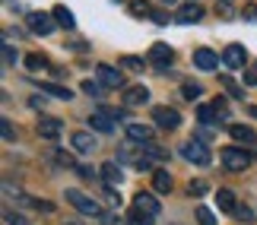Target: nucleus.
<instances>
[{"instance_id":"nucleus-1","label":"nucleus","mask_w":257,"mask_h":225,"mask_svg":"<svg viewBox=\"0 0 257 225\" xmlns=\"http://www.w3.org/2000/svg\"><path fill=\"white\" fill-rule=\"evenodd\" d=\"M67 203L76 209V212H83V216H92V219H102L105 212H102V206L92 200V197H86V193H80V190H67Z\"/></svg>"},{"instance_id":"nucleus-2","label":"nucleus","mask_w":257,"mask_h":225,"mask_svg":"<svg viewBox=\"0 0 257 225\" xmlns=\"http://www.w3.org/2000/svg\"><path fill=\"white\" fill-rule=\"evenodd\" d=\"M219 159H222V165L229 171H244L251 165V159H248V152L244 149H235V146H225V149H219Z\"/></svg>"},{"instance_id":"nucleus-3","label":"nucleus","mask_w":257,"mask_h":225,"mask_svg":"<svg viewBox=\"0 0 257 225\" xmlns=\"http://www.w3.org/2000/svg\"><path fill=\"white\" fill-rule=\"evenodd\" d=\"M181 155L187 162H194V165H210L213 159H210V149H206V143H200V140H191V143H184L181 146Z\"/></svg>"},{"instance_id":"nucleus-4","label":"nucleus","mask_w":257,"mask_h":225,"mask_svg":"<svg viewBox=\"0 0 257 225\" xmlns=\"http://www.w3.org/2000/svg\"><path fill=\"white\" fill-rule=\"evenodd\" d=\"M121 114V111H111V108H102V111H92L89 114V127L98 133H111L114 130V117Z\"/></svg>"},{"instance_id":"nucleus-5","label":"nucleus","mask_w":257,"mask_h":225,"mask_svg":"<svg viewBox=\"0 0 257 225\" xmlns=\"http://www.w3.org/2000/svg\"><path fill=\"white\" fill-rule=\"evenodd\" d=\"M95 80L102 83L105 89H117V86H124L121 70H117V67H111V64H98V67H95Z\"/></svg>"},{"instance_id":"nucleus-6","label":"nucleus","mask_w":257,"mask_h":225,"mask_svg":"<svg viewBox=\"0 0 257 225\" xmlns=\"http://www.w3.org/2000/svg\"><path fill=\"white\" fill-rule=\"evenodd\" d=\"M153 121L159 127H165V130H175V127L181 124V114L175 108H169V105H159V108H153Z\"/></svg>"},{"instance_id":"nucleus-7","label":"nucleus","mask_w":257,"mask_h":225,"mask_svg":"<svg viewBox=\"0 0 257 225\" xmlns=\"http://www.w3.org/2000/svg\"><path fill=\"white\" fill-rule=\"evenodd\" d=\"M222 64L229 67V70H238V67L251 64V61H248V51H244L241 45H229V48L222 51Z\"/></svg>"},{"instance_id":"nucleus-8","label":"nucleus","mask_w":257,"mask_h":225,"mask_svg":"<svg viewBox=\"0 0 257 225\" xmlns=\"http://www.w3.org/2000/svg\"><path fill=\"white\" fill-rule=\"evenodd\" d=\"M26 23H29V29H32L35 35H51V32H54V23H57V19L45 16V13H29V16H26Z\"/></svg>"},{"instance_id":"nucleus-9","label":"nucleus","mask_w":257,"mask_h":225,"mask_svg":"<svg viewBox=\"0 0 257 225\" xmlns=\"http://www.w3.org/2000/svg\"><path fill=\"white\" fill-rule=\"evenodd\" d=\"M219 61H222V57L216 51H210V48H197V51H194V67H197V70H216Z\"/></svg>"},{"instance_id":"nucleus-10","label":"nucleus","mask_w":257,"mask_h":225,"mask_svg":"<svg viewBox=\"0 0 257 225\" xmlns=\"http://www.w3.org/2000/svg\"><path fill=\"white\" fill-rule=\"evenodd\" d=\"M150 61L156 64V67H172V61H175V51L165 42H156L153 48H150Z\"/></svg>"},{"instance_id":"nucleus-11","label":"nucleus","mask_w":257,"mask_h":225,"mask_svg":"<svg viewBox=\"0 0 257 225\" xmlns=\"http://www.w3.org/2000/svg\"><path fill=\"white\" fill-rule=\"evenodd\" d=\"M134 206L140 209V212H146V216H153V219H156V216L162 212V209H159V200H156L153 193H143V190H140V193L134 197Z\"/></svg>"},{"instance_id":"nucleus-12","label":"nucleus","mask_w":257,"mask_h":225,"mask_svg":"<svg viewBox=\"0 0 257 225\" xmlns=\"http://www.w3.org/2000/svg\"><path fill=\"white\" fill-rule=\"evenodd\" d=\"M175 19H178V23H181V26L200 23V19H203V7H200V4H184V7H181V10H178V13H175Z\"/></svg>"},{"instance_id":"nucleus-13","label":"nucleus","mask_w":257,"mask_h":225,"mask_svg":"<svg viewBox=\"0 0 257 225\" xmlns=\"http://www.w3.org/2000/svg\"><path fill=\"white\" fill-rule=\"evenodd\" d=\"M64 130V124L57 121V117H42L38 121V136H45V140H57Z\"/></svg>"},{"instance_id":"nucleus-14","label":"nucleus","mask_w":257,"mask_h":225,"mask_svg":"<svg viewBox=\"0 0 257 225\" xmlns=\"http://www.w3.org/2000/svg\"><path fill=\"white\" fill-rule=\"evenodd\" d=\"M121 99H124V105H146L150 102V89L146 86H127Z\"/></svg>"},{"instance_id":"nucleus-15","label":"nucleus","mask_w":257,"mask_h":225,"mask_svg":"<svg viewBox=\"0 0 257 225\" xmlns=\"http://www.w3.org/2000/svg\"><path fill=\"white\" fill-rule=\"evenodd\" d=\"M102 181H105V187H117V184L124 181L121 165H117V162H105L102 165Z\"/></svg>"},{"instance_id":"nucleus-16","label":"nucleus","mask_w":257,"mask_h":225,"mask_svg":"<svg viewBox=\"0 0 257 225\" xmlns=\"http://www.w3.org/2000/svg\"><path fill=\"white\" fill-rule=\"evenodd\" d=\"M127 136L143 146V143H153L156 133H153V127H146V124H127Z\"/></svg>"},{"instance_id":"nucleus-17","label":"nucleus","mask_w":257,"mask_h":225,"mask_svg":"<svg viewBox=\"0 0 257 225\" xmlns=\"http://www.w3.org/2000/svg\"><path fill=\"white\" fill-rule=\"evenodd\" d=\"M216 203H219L222 212H229V216H235V209H238V203H235V193L232 190H216Z\"/></svg>"},{"instance_id":"nucleus-18","label":"nucleus","mask_w":257,"mask_h":225,"mask_svg":"<svg viewBox=\"0 0 257 225\" xmlns=\"http://www.w3.org/2000/svg\"><path fill=\"white\" fill-rule=\"evenodd\" d=\"M153 190H156V193H169V190H172V174L165 171V168L153 171Z\"/></svg>"},{"instance_id":"nucleus-19","label":"nucleus","mask_w":257,"mask_h":225,"mask_svg":"<svg viewBox=\"0 0 257 225\" xmlns=\"http://www.w3.org/2000/svg\"><path fill=\"white\" fill-rule=\"evenodd\" d=\"M70 143H73V149H76V152H92V146H95V140H92V136H89L86 130L73 133V136H70Z\"/></svg>"},{"instance_id":"nucleus-20","label":"nucleus","mask_w":257,"mask_h":225,"mask_svg":"<svg viewBox=\"0 0 257 225\" xmlns=\"http://www.w3.org/2000/svg\"><path fill=\"white\" fill-rule=\"evenodd\" d=\"M54 19H57V26H64V29H73V26H76L73 13H70V10H67L64 4H57V7H54Z\"/></svg>"},{"instance_id":"nucleus-21","label":"nucleus","mask_w":257,"mask_h":225,"mask_svg":"<svg viewBox=\"0 0 257 225\" xmlns=\"http://www.w3.org/2000/svg\"><path fill=\"white\" fill-rule=\"evenodd\" d=\"M229 133H232L238 143H254V140H257L254 130H251V127H244V124H232V127H229Z\"/></svg>"},{"instance_id":"nucleus-22","label":"nucleus","mask_w":257,"mask_h":225,"mask_svg":"<svg viewBox=\"0 0 257 225\" xmlns=\"http://www.w3.org/2000/svg\"><path fill=\"white\" fill-rule=\"evenodd\" d=\"M42 89H45L48 95H54V99H64V102H70V99H73V92H70V89H64V86H54V83H45Z\"/></svg>"},{"instance_id":"nucleus-23","label":"nucleus","mask_w":257,"mask_h":225,"mask_svg":"<svg viewBox=\"0 0 257 225\" xmlns=\"http://www.w3.org/2000/svg\"><path fill=\"white\" fill-rule=\"evenodd\" d=\"M197 117H200L203 124H213V121H219V114H216V108H213V105H200V108H197Z\"/></svg>"},{"instance_id":"nucleus-24","label":"nucleus","mask_w":257,"mask_h":225,"mask_svg":"<svg viewBox=\"0 0 257 225\" xmlns=\"http://www.w3.org/2000/svg\"><path fill=\"white\" fill-rule=\"evenodd\" d=\"M26 67H29V70H45V67H48V57L45 54H29L26 57Z\"/></svg>"},{"instance_id":"nucleus-25","label":"nucleus","mask_w":257,"mask_h":225,"mask_svg":"<svg viewBox=\"0 0 257 225\" xmlns=\"http://www.w3.org/2000/svg\"><path fill=\"white\" fill-rule=\"evenodd\" d=\"M127 222L131 225H153V216H146V212H140V209H131V216H127Z\"/></svg>"},{"instance_id":"nucleus-26","label":"nucleus","mask_w":257,"mask_h":225,"mask_svg":"<svg viewBox=\"0 0 257 225\" xmlns=\"http://www.w3.org/2000/svg\"><path fill=\"white\" fill-rule=\"evenodd\" d=\"M200 83H181V95L184 99H200Z\"/></svg>"},{"instance_id":"nucleus-27","label":"nucleus","mask_w":257,"mask_h":225,"mask_svg":"<svg viewBox=\"0 0 257 225\" xmlns=\"http://www.w3.org/2000/svg\"><path fill=\"white\" fill-rule=\"evenodd\" d=\"M83 92H86V95H95V99H102V95H105V86H102V83L86 80V83H83Z\"/></svg>"},{"instance_id":"nucleus-28","label":"nucleus","mask_w":257,"mask_h":225,"mask_svg":"<svg viewBox=\"0 0 257 225\" xmlns=\"http://www.w3.org/2000/svg\"><path fill=\"white\" fill-rule=\"evenodd\" d=\"M222 86H225V92H229L232 99H241V95H244V92L238 89V83L232 80V76H222Z\"/></svg>"},{"instance_id":"nucleus-29","label":"nucleus","mask_w":257,"mask_h":225,"mask_svg":"<svg viewBox=\"0 0 257 225\" xmlns=\"http://www.w3.org/2000/svg\"><path fill=\"white\" fill-rule=\"evenodd\" d=\"M244 86H257V61L244 67Z\"/></svg>"},{"instance_id":"nucleus-30","label":"nucleus","mask_w":257,"mask_h":225,"mask_svg":"<svg viewBox=\"0 0 257 225\" xmlns=\"http://www.w3.org/2000/svg\"><path fill=\"white\" fill-rule=\"evenodd\" d=\"M131 10H134V16H153V7H150V4H143V0H134Z\"/></svg>"},{"instance_id":"nucleus-31","label":"nucleus","mask_w":257,"mask_h":225,"mask_svg":"<svg viewBox=\"0 0 257 225\" xmlns=\"http://www.w3.org/2000/svg\"><path fill=\"white\" fill-rule=\"evenodd\" d=\"M197 222H200V225H216V216L206 206H200V209H197Z\"/></svg>"},{"instance_id":"nucleus-32","label":"nucleus","mask_w":257,"mask_h":225,"mask_svg":"<svg viewBox=\"0 0 257 225\" xmlns=\"http://www.w3.org/2000/svg\"><path fill=\"white\" fill-rule=\"evenodd\" d=\"M187 190H191V197H203V193L210 190V184H206V181H191V187H187Z\"/></svg>"},{"instance_id":"nucleus-33","label":"nucleus","mask_w":257,"mask_h":225,"mask_svg":"<svg viewBox=\"0 0 257 225\" xmlns=\"http://www.w3.org/2000/svg\"><path fill=\"white\" fill-rule=\"evenodd\" d=\"M0 130H4V140H7V143H13V140H16V130H13V124H10L7 117H4V124H0Z\"/></svg>"},{"instance_id":"nucleus-34","label":"nucleus","mask_w":257,"mask_h":225,"mask_svg":"<svg viewBox=\"0 0 257 225\" xmlns=\"http://www.w3.org/2000/svg\"><path fill=\"white\" fill-rule=\"evenodd\" d=\"M213 108H216V114H219V121L229 117V111H225V99H213Z\"/></svg>"},{"instance_id":"nucleus-35","label":"nucleus","mask_w":257,"mask_h":225,"mask_svg":"<svg viewBox=\"0 0 257 225\" xmlns=\"http://www.w3.org/2000/svg\"><path fill=\"white\" fill-rule=\"evenodd\" d=\"M235 219H241V222H251V219H254V212H251L248 206H238V209H235Z\"/></svg>"},{"instance_id":"nucleus-36","label":"nucleus","mask_w":257,"mask_h":225,"mask_svg":"<svg viewBox=\"0 0 257 225\" xmlns=\"http://www.w3.org/2000/svg\"><path fill=\"white\" fill-rule=\"evenodd\" d=\"M124 67H127V70H140L143 61H140V57H124Z\"/></svg>"},{"instance_id":"nucleus-37","label":"nucleus","mask_w":257,"mask_h":225,"mask_svg":"<svg viewBox=\"0 0 257 225\" xmlns=\"http://www.w3.org/2000/svg\"><path fill=\"white\" fill-rule=\"evenodd\" d=\"M244 19H248V23H257V4H248V7H244Z\"/></svg>"},{"instance_id":"nucleus-38","label":"nucleus","mask_w":257,"mask_h":225,"mask_svg":"<svg viewBox=\"0 0 257 225\" xmlns=\"http://www.w3.org/2000/svg\"><path fill=\"white\" fill-rule=\"evenodd\" d=\"M4 64H16V51L10 45H4Z\"/></svg>"},{"instance_id":"nucleus-39","label":"nucleus","mask_w":257,"mask_h":225,"mask_svg":"<svg viewBox=\"0 0 257 225\" xmlns=\"http://www.w3.org/2000/svg\"><path fill=\"white\" fill-rule=\"evenodd\" d=\"M7 222H10V225H29L23 216H16V212H7Z\"/></svg>"},{"instance_id":"nucleus-40","label":"nucleus","mask_w":257,"mask_h":225,"mask_svg":"<svg viewBox=\"0 0 257 225\" xmlns=\"http://www.w3.org/2000/svg\"><path fill=\"white\" fill-rule=\"evenodd\" d=\"M102 225H124V222L117 219V216H111V212H105V216H102Z\"/></svg>"},{"instance_id":"nucleus-41","label":"nucleus","mask_w":257,"mask_h":225,"mask_svg":"<svg viewBox=\"0 0 257 225\" xmlns=\"http://www.w3.org/2000/svg\"><path fill=\"white\" fill-rule=\"evenodd\" d=\"M57 162H61V165H73V155H67V152H57Z\"/></svg>"},{"instance_id":"nucleus-42","label":"nucleus","mask_w":257,"mask_h":225,"mask_svg":"<svg viewBox=\"0 0 257 225\" xmlns=\"http://www.w3.org/2000/svg\"><path fill=\"white\" fill-rule=\"evenodd\" d=\"M248 114H251V117H257V105H248Z\"/></svg>"},{"instance_id":"nucleus-43","label":"nucleus","mask_w":257,"mask_h":225,"mask_svg":"<svg viewBox=\"0 0 257 225\" xmlns=\"http://www.w3.org/2000/svg\"><path fill=\"white\" fill-rule=\"evenodd\" d=\"M165 4H172V0H165Z\"/></svg>"},{"instance_id":"nucleus-44","label":"nucleus","mask_w":257,"mask_h":225,"mask_svg":"<svg viewBox=\"0 0 257 225\" xmlns=\"http://www.w3.org/2000/svg\"><path fill=\"white\" fill-rule=\"evenodd\" d=\"M67 225H73V222H67Z\"/></svg>"}]
</instances>
